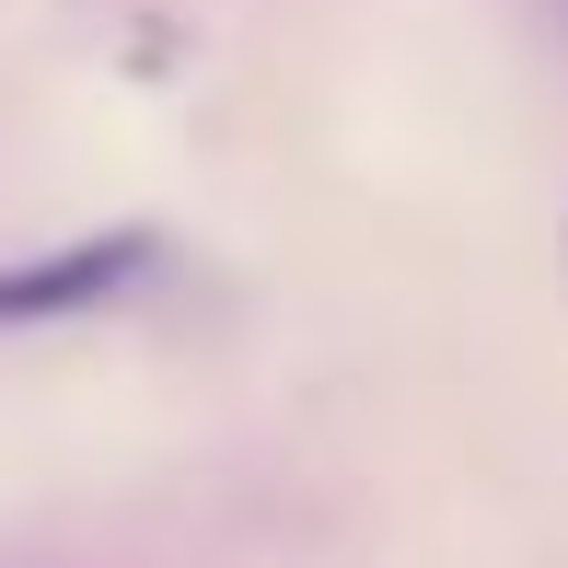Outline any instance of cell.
<instances>
[{
	"label": "cell",
	"instance_id": "obj_1",
	"mask_svg": "<svg viewBox=\"0 0 568 568\" xmlns=\"http://www.w3.org/2000/svg\"><path fill=\"white\" fill-rule=\"evenodd\" d=\"M151 278V232H82L59 255H23L0 267V325H59V314H93V302L140 291Z\"/></svg>",
	"mask_w": 568,
	"mask_h": 568
}]
</instances>
